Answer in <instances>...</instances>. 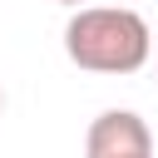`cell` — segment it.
<instances>
[{"instance_id":"2","label":"cell","mask_w":158,"mask_h":158,"mask_svg":"<svg viewBox=\"0 0 158 158\" xmlns=\"http://www.w3.org/2000/svg\"><path fill=\"white\" fill-rule=\"evenodd\" d=\"M84 158H153V133L133 109H104L84 133Z\"/></svg>"},{"instance_id":"1","label":"cell","mask_w":158,"mask_h":158,"mask_svg":"<svg viewBox=\"0 0 158 158\" xmlns=\"http://www.w3.org/2000/svg\"><path fill=\"white\" fill-rule=\"evenodd\" d=\"M64 54L89 74H138L153 54V30L133 5H74Z\"/></svg>"},{"instance_id":"3","label":"cell","mask_w":158,"mask_h":158,"mask_svg":"<svg viewBox=\"0 0 158 158\" xmlns=\"http://www.w3.org/2000/svg\"><path fill=\"white\" fill-rule=\"evenodd\" d=\"M54 5H69V10H74V5H84V0H54Z\"/></svg>"},{"instance_id":"4","label":"cell","mask_w":158,"mask_h":158,"mask_svg":"<svg viewBox=\"0 0 158 158\" xmlns=\"http://www.w3.org/2000/svg\"><path fill=\"white\" fill-rule=\"evenodd\" d=\"M0 114H5V89H0Z\"/></svg>"}]
</instances>
